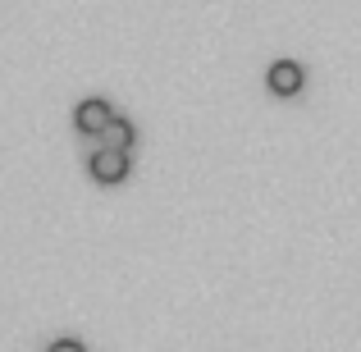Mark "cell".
I'll list each match as a JSON object with an SVG mask.
<instances>
[{
  "instance_id": "cell-2",
  "label": "cell",
  "mask_w": 361,
  "mask_h": 352,
  "mask_svg": "<svg viewBox=\"0 0 361 352\" xmlns=\"http://www.w3.org/2000/svg\"><path fill=\"white\" fill-rule=\"evenodd\" d=\"M110 119H115V110H110L106 101H82V106L73 110V123H78V133H92V138H101Z\"/></svg>"
},
{
  "instance_id": "cell-1",
  "label": "cell",
  "mask_w": 361,
  "mask_h": 352,
  "mask_svg": "<svg viewBox=\"0 0 361 352\" xmlns=\"http://www.w3.org/2000/svg\"><path fill=\"white\" fill-rule=\"evenodd\" d=\"M87 169H92V178H97V183H123V178H128V151L101 147L97 156L87 160Z\"/></svg>"
},
{
  "instance_id": "cell-4",
  "label": "cell",
  "mask_w": 361,
  "mask_h": 352,
  "mask_svg": "<svg viewBox=\"0 0 361 352\" xmlns=\"http://www.w3.org/2000/svg\"><path fill=\"white\" fill-rule=\"evenodd\" d=\"M133 138H137V128H133L128 119H110V123H106V133H101V147H110V151H128V147H133Z\"/></svg>"
},
{
  "instance_id": "cell-3",
  "label": "cell",
  "mask_w": 361,
  "mask_h": 352,
  "mask_svg": "<svg viewBox=\"0 0 361 352\" xmlns=\"http://www.w3.org/2000/svg\"><path fill=\"white\" fill-rule=\"evenodd\" d=\"M265 83H270L274 97H298V92H302V64L279 60V64L270 69V78H265Z\"/></svg>"
},
{
  "instance_id": "cell-5",
  "label": "cell",
  "mask_w": 361,
  "mask_h": 352,
  "mask_svg": "<svg viewBox=\"0 0 361 352\" xmlns=\"http://www.w3.org/2000/svg\"><path fill=\"white\" fill-rule=\"evenodd\" d=\"M46 352H87V348H82L78 339H60V344H51Z\"/></svg>"
}]
</instances>
